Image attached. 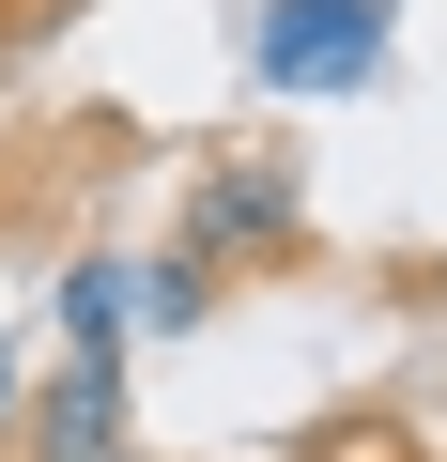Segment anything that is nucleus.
Listing matches in <instances>:
<instances>
[{
    "instance_id": "nucleus-4",
    "label": "nucleus",
    "mask_w": 447,
    "mask_h": 462,
    "mask_svg": "<svg viewBox=\"0 0 447 462\" xmlns=\"http://www.w3.org/2000/svg\"><path fill=\"white\" fill-rule=\"evenodd\" d=\"M0 416H16V355H0Z\"/></svg>"
},
{
    "instance_id": "nucleus-3",
    "label": "nucleus",
    "mask_w": 447,
    "mask_h": 462,
    "mask_svg": "<svg viewBox=\"0 0 447 462\" xmlns=\"http://www.w3.org/2000/svg\"><path fill=\"white\" fill-rule=\"evenodd\" d=\"M124 309H139V293H124L108 263H78V278H62V324H78V355H108V339H124Z\"/></svg>"
},
{
    "instance_id": "nucleus-1",
    "label": "nucleus",
    "mask_w": 447,
    "mask_h": 462,
    "mask_svg": "<svg viewBox=\"0 0 447 462\" xmlns=\"http://www.w3.org/2000/svg\"><path fill=\"white\" fill-rule=\"evenodd\" d=\"M247 62H263L278 93H355V78L386 62V0H263Z\"/></svg>"
},
{
    "instance_id": "nucleus-2",
    "label": "nucleus",
    "mask_w": 447,
    "mask_h": 462,
    "mask_svg": "<svg viewBox=\"0 0 447 462\" xmlns=\"http://www.w3.org/2000/svg\"><path fill=\"white\" fill-rule=\"evenodd\" d=\"M47 462H124V355L47 370Z\"/></svg>"
}]
</instances>
